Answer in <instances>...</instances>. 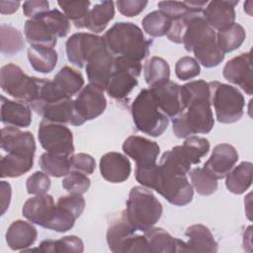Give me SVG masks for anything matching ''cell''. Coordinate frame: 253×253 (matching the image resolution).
Here are the masks:
<instances>
[{"label":"cell","mask_w":253,"mask_h":253,"mask_svg":"<svg viewBox=\"0 0 253 253\" xmlns=\"http://www.w3.org/2000/svg\"><path fill=\"white\" fill-rule=\"evenodd\" d=\"M57 4L62 9L63 14L77 29L87 27L90 1H58Z\"/></svg>","instance_id":"f35d334b"},{"label":"cell","mask_w":253,"mask_h":253,"mask_svg":"<svg viewBox=\"0 0 253 253\" xmlns=\"http://www.w3.org/2000/svg\"><path fill=\"white\" fill-rule=\"evenodd\" d=\"M26 188L30 195H44L50 188V179L46 173L37 171L27 179Z\"/></svg>","instance_id":"7dc6e473"},{"label":"cell","mask_w":253,"mask_h":253,"mask_svg":"<svg viewBox=\"0 0 253 253\" xmlns=\"http://www.w3.org/2000/svg\"><path fill=\"white\" fill-rule=\"evenodd\" d=\"M91 181L87 175L71 170L62 180V187L69 194L83 195L90 188Z\"/></svg>","instance_id":"f6af8a7d"},{"label":"cell","mask_w":253,"mask_h":253,"mask_svg":"<svg viewBox=\"0 0 253 253\" xmlns=\"http://www.w3.org/2000/svg\"><path fill=\"white\" fill-rule=\"evenodd\" d=\"M38 231L36 227L25 220L13 221L6 231V242L15 251H25L37 240Z\"/></svg>","instance_id":"d4e9b609"},{"label":"cell","mask_w":253,"mask_h":253,"mask_svg":"<svg viewBox=\"0 0 253 253\" xmlns=\"http://www.w3.org/2000/svg\"><path fill=\"white\" fill-rule=\"evenodd\" d=\"M252 184V163L243 161L232 168L225 176L227 190L235 195L246 192Z\"/></svg>","instance_id":"f1b7e54d"},{"label":"cell","mask_w":253,"mask_h":253,"mask_svg":"<svg viewBox=\"0 0 253 253\" xmlns=\"http://www.w3.org/2000/svg\"><path fill=\"white\" fill-rule=\"evenodd\" d=\"M238 160V153L234 146L220 143L213 147L211 155L204 165V169L214 179L224 178Z\"/></svg>","instance_id":"ac0fdd59"},{"label":"cell","mask_w":253,"mask_h":253,"mask_svg":"<svg viewBox=\"0 0 253 253\" xmlns=\"http://www.w3.org/2000/svg\"><path fill=\"white\" fill-rule=\"evenodd\" d=\"M25 46L23 36L19 30L7 24L0 26V50L3 55L13 56Z\"/></svg>","instance_id":"8d00e7d4"},{"label":"cell","mask_w":253,"mask_h":253,"mask_svg":"<svg viewBox=\"0 0 253 253\" xmlns=\"http://www.w3.org/2000/svg\"><path fill=\"white\" fill-rule=\"evenodd\" d=\"M103 37L95 34L76 33L68 38L65 43L67 59L73 65L82 68L86 65L88 57L100 45L104 44Z\"/></svg>","instance_id":"4fadbf2b"},{"label":"cell","mask_w":253,"mask_h":253,"mask_svg":"<svg viewBox=\"0 0 253 253\" xmlns=\"http://www.w3.org/2000/svg\"><path fill=\"white\" fill-rule=\"evenodd\" d=\"M163 208L153 193L143 187L131 188L125 211L128 222L137 231H146L161 217Z\"/></svg>","instance_id":"277c9868"},{"label":"cell","mask_w":253,"mask_h":253,"mask_svg":"<svg viewBox=\"0 0 253 253\" xmlns=\"http://www.w3.org/2000/svg\"><path fill=\"white\" fill-rule=\"evenodd\" d=\"M115 56L107 48L106 43L97 47L86 62V74L90 84L106 90L114 67Z\"/></svg>","instance_id":"7c38bea8"},{"label":"cell","mask_w":253,"mask_h":253,"mask_svg":"<svg viewBox=\"0 0 253 253\" xmlns=\"http://www.w3.org/2000/svg\"><path fill=\"white\" fill-rule=\"evenodd\" d=\"M49 3L45 0H31L23 4V13L31 19H38L48 12Z\"/></svg>","instance_id":"f5cc1de1"},{"label":"cell","mask_w":253,"mask_h":253,"mask_svg":"<svg viewBox=\"0 0 253 253\" xmlns=\"http://www.w3.org/2000/svg\"><path fill=\"white\" fill-rule=\"evenodd\" d=\"M103 38L113 55L141 62L149 54L151 42L133 23L118 22L105 33Z\"/></svg>","instance_id":"3957f363"},{"label":"cell","mask_w":253,"mask_h":253,"mask_svg":"<svg viewBox=\"0 0 253 253\" xmlns=\"http://www.w3.org/2000/svg\"><path fill=\"white\" fill-rule=\"evenodd\" d=\"M135 179L143 187L155 190L174 206L184 207L193 200L194 190L187 174L169 165L159 163L151 169L137 172Z\"/></svg>","instance_id":"6da1fadb"},{"label":"cell","mask_w":253,"mask_h":253,"mask_svg":"<svg viewBox=\"0 0 253 253\" xmlns=\"http://www.w3.org/2000/svg\"><path fill=\"white\" fill-rule=\"evenodd\" d=\"M20 1H0V12L1 14H13L20 6Z\"/></svg>","instance_id":"11a10c76"},{"label":"cell","mask_w":253,"mask_h":253,"mask_svg":"<svg viewBox=\"0 0 253 253\" xmlns=\"http://www.w3.org/2000/svg\"><path fill=\"white\" fill-rule=\"evenodd\" d=\"M0 194H1V214L3 215L9 208L11 201V185L6 181L0 182Z\"/></svg>","instance_id":"db71d44e"},{"label":"cell","mask_w":253,"mask_h":253,"mask_svg":"<svg viewBox=\"0 0 253 253\" xmlns=\"http://www.w3.org/2000/svg\"><path fill=\"white\" fill-rule=\"evenodd\" d=\"M137 230L128 222L125 211L115 218L107 231V243L112 252H129Z\"/></svg>","instance_id":"ffe728a7"},{"label":"cell","mask_w":253,"mask_h":253,"mask_svg":"<svg viewBox=\"0 0 253 253\" xmlns=\"http://www.w3.org/2000/svg\"><path fill=\"white\" fill-rule=\"evenodd\" d=\"M71 170L81 172L85 175H90L96 167L95 159L87 153H77L69 157Z\"/></svg>","instance_id":"f907efd6"},{"label":"cell","mask_w":253,"mask_h":253,"mask_svg":"<svg viewBox=\"0 0 253 253\" xmlns=\"http://www.w3.org/2000/svg\"><path fill=\"white\" fill-rule=\"evenodd\" d=\"M100 172L106 181L111 183H122L128 179L131 172V165L126 156L112 151L101 157Z\"/></svg>","instance_id":"7402d4cb"},{"label":"cell","mask_w":253,"mask_h":253,"mask_svg":"<svg viewBox=\"0 0 253 253\" xmlns=\"http://www.w3.org/2000/svg\"><path fill=\"white\" fill-rule=\"evenodd\" d=\"M25 251H41L47 253H81L84 251V244L79 237L75 235H68L57 240H43L37 249H26Z\"/></svg>","instance_id":"836d02e7"},{"label":"cell","mask_w":253,"mask_h":253,"mask_svg":"<svg viewBox=\"0 0 253 253\" xmlns=\"http://www.w3.org/2000/svg\"><path fill=\"white\" fill-rule=\"evenodd\" d=\"M27 53L31 66L40 73H49L56 66L57 52L51 47L31 45Z\"/></svg>","instance_id":"4dcf8cb0"},{"label":"cell","mask_w":253,"mask_h":253,"mask_svg":"<svg viewBox=\"0 0 253 253\" xmlns=\"http://www.w3.org/2000/svg\"><path fill=\"white\" fill-rule=\"evenodd\" d=\"M56 205L67 210L76 218H78L85 209V200L82 195L70 194L68 196L60 197L57 200Z\"/></svg>","instance_id":"681fc988"},{"label":"cell","mask_w":253,"mask_h":253,"mask_svg":"<svg viewBox=\"0 0 253 253\" xmlns=\"http://www.w3.org/2000/svg\"><path fill=\"white\" fill-rule=\"evenodd\" d=\"M182 43L187 51L194 52L195 59L206 68L215 67L224 59L216 42V34L203 16L193 15L190 18Z\"/></svg>","instance_id":"7a4b0ae2"},{"label":"cell","mask_w":253,"mask_h":253,"mask_svg":"<svg viewBox=\"0 0 253 253\" xmlns=\"http://www.w3.org/2000/svg\"><path fill=\"white\" fill-rule=\"evenodd\" d=\"M210 99L191 102L173 119V132L178 138H187L197 133H209L214 125Z\"/></svg>","instance_id":"8992f818"},{"label":"cell","mask_w":253,"mask_h":253,"mask_svg":"<svg viewBox=\"0 0 253 253\" xmlns=\"http://www.w3.org/2000/svg\"><path fill=\"white\" fill-rule=\"evenodd\" d=\"M201 67L199 62L191 56L181 57L175 65V74L178 79L186 81L199 76Z\"/></svg>","instance_id":"bcb514c9"},{"label":"cell","mask_w":253,"mask_h":253,"mask_svg":"<svg viewBox=\"0 0 253 253\" xmlns=\"http://www.w3.org/2000/svg\"><path fill=\"white\" fill-rule=\"evenodd\" d=\"M42 18L57 38H64L70 31V22L67 17L57 9L49 10Z\"/></svg>","instance_id":"7bdbcfd3"},{"label":"cell","mask_w":253,"mask_h":253,"mask_svg":"<svg viewBox=\"0 0 253 253\" xmlns=\"http://www.w3.org/2000/svg\"><path fill=\"white\" fill-rule=\"evenodd\" d=\"M56 213V205L51 195H39L27 200L22 214L32 223L47 228Z\"/></svg>","instance_id":"2e32d148"},{"label":"cell","mask_w":253,"mask_h":253,"mask_svg":"<svg viewBox=\"0 0 253 253\" xmlns=\"http://www.w3.org/2000/svg\"><path fill=\"white\" fill-rule=\"evenodd\" d=\"M1 148L7 153H26L35 155L36 142L30 131H22L16 126L1 129Z\"/></svg>","instance_id":"603a6c76"},{"label":"cell","mask_w":253,"mask_h":253,"mask_svg":"<svg viewBox=\"0 0 253 253\" xmlns=\"http://www.w3.org/2000/svg\"><path fill=\"white\" fill-rule=\"evenodd\" d=\"M123 150L135 161V169H146L156 165L160 147L148 138L130 135L124 141Z\"/></svg>","instance_id":"5bb4252c"},{"label":"cell","mask_w":253,"mask_h":253,"mask_svg":"<svg viewBox=\"0 0 253 253\" xmlns=\"http://www.w3.org/2000/svg\"><path fill=\"white\" fill-rule=\"evenodd\" d=\"M115 7L113 1H102L94 5L90 10L87 22V29L99 34L108 26L109 22L114 19Z\"/></svg>","instance_id":"d6a6232c"},{"label":"cell","mask_w":253,"mask_h":253,"mask_svg":"<svg viewBox=\"0 0 253 253\" xmlns=\"http://www.w3.org/2000/svg\"><path fill=\"white\" fill-rule=\"evenodd\" d=\"M222 74L228 82L240 87L247 95H252L251 51L241 53L228 60L223 67Z\"/></svg>","instance_id":"9a60e30c"},{"label":"cell","mask_w":253,"mask_h":253,"mask_svg":"<svg viewBox=\"0 0 253 253\" xmlns=\"http://www.w3.org/2000/svg\"><path fill=\"white\" fill-rule=\"evenodd\" d=\"M135 127L150 136H160L169 125L168 117L158 108L149 88H143L130 106Z\"/></svg>","instance_id":"5b68a950"},{"label":"cell","mask_w":253,"mask_h":253,"mask_svg":"<svg viewBox=\"0 0 253 253\" xmlns=\"http://www.w3.org/2000/svg\"><path fill=\"white\" fill-rule=\"evenodd\" d=\"M1 122L16 127H27L32 123L31 108L24 102L12 101L1 96Z\"/></svg>","instance_id":"484cf974"},{"label":"cell","mask_w":253,"mask_h":253,"mask_svg":"<svg viewBox=\"0 0 253 253\" xmlns=\"http://www.w3.org/2000/svg\"><path fill=\"white\" fill-rule=\"evenodd\" d=\"M52 81L68 98H72L74 95L78 94L84 85V78L82 74L69 66L62 67L54 76Z\"/></svg>","instance_id":"1f68e13d"},{"label":"cell","mask_w":253,"mask_h":253,"mask_svg":"<svg viewBox=\"0 0 253 253\" xmlns=\"http://www.w3.org/2000/svg\"><path fill=\"white\" fill-rule=\"evenodd\" d=\"M141 63L125 57L115 56L114 67L106 91L117 100H123L136 87L141 72Z\"/></svg>","instance_id":"9c48e42d"},{"label":"cell","mask_w":253,"mask_h":253,"mask_svg":"<svg viewBox=\"0 0 253 253\" xmlns=\"http://www.w3.org/2000/svg\"><path fill=\"white\" fill-rule=\"evenodd\" d=\"M24 33L26 40L31 45H42L53 48L57 42V37L42 18L26 21Z\"/></svg>","instance_id":"4316f807"},{"label":"cell","mask_w":253,"mask_h":253,"mask_svg":"<svg viewBox=\"0 0 253 253\" xmlns=\"http://www.w3.org/2000/svg\"><path fill=\"white\" fill-rule=\"evenodd\" d=\"M34 156L26 153H8L0 161L1 178H17L29 172L34 165Z\"/></svg>","instance_id":"83f0119b"},{"label":"cell","mask_w":253,"mask_h":253,"mask_svg":"<svg viewBox=\"0 0 253 253\" xmlns=\"http://www.w3.org/2000/svg\"><path fill=\"white\" fill-rule=\"evenodd\" d=\"M190 178L197 193L202 196H210L217 189V180L211 177L204 168L197 167L190 173Z\"/></svg>","instance_id":"b9f144b4"},{"label":"cell","mask_w":253,"mask_h":253,"mask_svg":"<svg viewBox=\"0 0 253 253\" xmlns=\"http://www.w3.org/2000/svg\"><path fill=\"white\" fill-rule=\"evenodd\" d=\"M158 7L159 11L166 15L172 21L183 18L190 14H194L189 10L184 1H161L158 2Z\"/></svg>","instance_id":"c3c4849f"},{"label":"cell","mask_w":253,"mask_h":253,"mask_svg":"<svg viewBox=\"0 0 253 253\" xmlns=\"http://www.w3.org/2000/svg\"><path fill=\"white\" fill-rule=\"evenodd\" d=\"M69 157L70 156L44 152L41 155L39 164L44 173L59 178L66 176L71 170Z\"/></svg>","instance_id":"74e56055"},{"label":"cell","mask_w":253,"mask_h":253,"mask_svg":"<svg viewBox=\"0 0 253 253\" xmlns=\"http://www.w3.org/2000/svg\"><path fill=\"white\" fill-rule=\"evenodd\" d=\"M148 253H174L177 248V238L161 227H150L144 231Z\"/></svg>","instance_id":"f546056e"},{"label":"cell","mask_w":253,"mask_h":253,"mask_svg":"<svg viewBox=\"0 0 253 253\" xmlns=\"http://www.w3.org/2000/svg\"><path fill=\"white\" fill-rule=\"evenodd\" d=\"M180 88V85L170 80L149 88L158 108L167 117L172 119L176 118L184 111Z\"/></svg>","instance_id":"d6986e66"},{"label":"cell","mask_w":253,"mask_h":253,"mask_svg":"<svg viewBox=\"0 0 253 253\" xmlns=\"http://www.w3.org/2000/svg\"><path fill=\"white\" fill-rule=\"evenodd\" d=\"M144 79L150 87L163 84L170 79V67L165 59L158 56L149 58L143 66Z\"/></svg>","instance_id":"d590c367"},{"label":"cell","mask_w":253,"mask_h":253,"mask_svg":"<svg viewBox=\"0 0 253 253\" xmlns=\"http://www.w3.org/2000/svg\"><path fill=\"white\" fill-rule=\"evenodd\" d=\"M37 114L41 115L43 120L57 123V124H70L77 126V119L75 114L74 100L71 98L61 99L55 102H51L40 107Z\"/></svg>","instance_id":"cb8c5ba5"},{"label":"cell","mask_w":253,"mask_h":253,"mask_svg":"<svg viewBox=\"0 0 253 253\" xmlns=\"http://www.w3.org/2000/svg\"><path fill=\"white\" fill-rule=\"evenodd\" d=\"M74 107L78 126L96 119L104 113L107 107L104 91L89 83L77 95Z\"/></svg>","instance_id":"8fae6325"},{"label":"cell","mask_w":253,"mask_h":253,"mask_svg":"<svg viewBox=\"0 0 253 253\" xmlns=\"http://www.w3.org/2000/svg\"><path fill=\"white\" fill-rule=\"evenodd\" d=\"M185 235L188 241L185 242L177 238L176 252H216L217 243L213 238L212 233L204 224H193L189 226Z\"/></svg>","instance_id":"e0dca14e"},{"label":"cell","mask_w":253,"mask_h":253,"mask_svg":"<svg viewBox=\"0 0 253 253\" xmlns=\"http://www.w3.org/2000/svg\"><path fill=\"white\" fill-rule=\"evenodd\" d=\"M42 78L31 77L20 66L8 63L0 71L1 89L13 98L32 105L38 99Z\"/></svg>","instance_id":"ba28073f"},{"label":"cell","mask_w":253,"mask_h":253,"mask_svg":"<svg viewBox=\"0 0 253 253\" xmlns=\"http://www.w3.org/2000/svg\"><path fill=\"white\" fill-rule=\"evenodd\" d=\"M38 137L46 152L71 156L74 152L72 131L63 124L42 120L39 126Z\"/></svg>","instance_id":"30bf717a"},{"label":"cell","mask_w":253,"mask_h":253,"mask_svg":"<svg viewBox=\"0 0 253 253\" xmlns=\"http://www.w3.org/2000/svg\"><path fill=\"white\" fill-rule=\"evenodd\" d=\"M146 0H118L117 7L126 17H135L140 14L147 5Z\"/></svg>","instance_id":"816d5d0a"},{"label":"cell","mask_w":253,"mask_h":253,"mask_svg":"<svg viewBox=\"0 0 253 253\" xmlns=\"http://www.w3.org/2000/svg\"><path fill=\"white\" fill-rule=\"evenodd\" d=\"M172 20L169 19L166 15H164L159 10L153 11L147 14L142 19V28L143 31L153 38L163 37L167 35L170 27H171Z\"/></svg>","instance_id":"ab89813d"},{"label":"cell","mask_w":253,"mask_h":253,"mask_svg":"<svg viewBox=\"0 0 253 253\" xmlns=\"http://www.w3.org/2000/svg\"><path fill=\"white\" fill-rule=\"evenodd\" d=\"M210 101L215 111L216 120L221 124H232L241 119L245 100L235 87L218 81L209 82Z\"/></svg>","instance_id":"52a82bcc"},{"label":"cell","mask_w":253,"mask_h":253,"mask_svg":"<svg viewBox=\"0 0 253 253\" xmlns=\"http://www.w3.org/2000/svg\"><path fill=\"white\" fill-rule=\"evenodd\" d=\"M245 38L246 33L244 28L240 24L234 23L228 28L218 31L216 35V42L218 48L224 54L240 47Z\"/></svg>","instance_id":"e575fe53"},{"label":"cell","mask_w":253,"mask_h":253,"mask_svg":"<svg viewBox=\"0 0 253 253\" xmlns=\"http://www.w3.org/2000/svg\"><path fill=\"white\" fill-rule=\"evenodd\" d=\"M181 101L183 108H185L193 101L198 99H210V85L204 80L191 81L180 88Z\"/></svg>","instance_id":"60d3db41"},{"label":"cell","mask_w":253,"mask_h":253,"mask_svg":"<svg viewBox=\"0 0 253 253\" xmlns=\"http://www.w3.org/2000/svg\"><path fill=\"white\" fill-rule=\"evenodd\" d=\"M238 1L214 0L208 2L203 11V18L212 28L218 31L228 28L235 21V6Z\"/></svg>","instance_id":"44dd1931"},{"label":"cell","mask_w":253,"mask_h":253,"mask_svg":"<svg viewBox=\"0 0 253 253\" xmlns=\"http://www.w3.org/2000/svg\"><path fill=\"white\" fill-rule=\"evenodd\" d=\"M182 145L192 158L194 164H199L201 159L208 154L211 147L210 141L206 137L197 135H191L187 137Z\"/></svg>","instance_id":"ee69618b"}]
</instances>
